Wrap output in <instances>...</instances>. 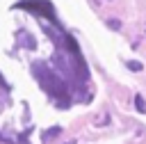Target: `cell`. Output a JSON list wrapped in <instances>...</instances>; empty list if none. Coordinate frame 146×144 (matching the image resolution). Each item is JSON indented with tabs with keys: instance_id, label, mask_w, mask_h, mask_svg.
I'll return each mask as SVG.
<instances>
[{
	"instance_id": "obj_5",
	"label": "cell",
	"mask_w": 146,
	"mask_h": 144,
	"mask_svg": "<svg viewBox=\"0 0 146 144\" xmlns=\"http://www.w3.org/2000/svg\"><path fill=\"white\" fill-rule=\"evenodd\" d=\"M105 25H107L110 30H114V32H119V30H121V21H116V18H107V21H105Z\"/></svg>"
},
{
	"instance_id": "obj_2",
	"label": "cell",
	"mask_w": 146,
	"mask_h": 144,
	"mask_svg": "<svg viewBox=\"0 0 146 144\" xmlns=\"http://www.w3.org/2000/svg\"><path fill=\"white\" fill-rule=\"evenodd\" d=\"M32 73H34V78L39 80V85H41V89L62 107V110H66L68 105H71V91H68V82L57 73V71H52L43 59H36V62H32Z\"/></svg>"
},
{
	"instance_id": "obj_1",
	"label": "cell",
	"mask_w": 146,
	"mask_h": 144,
	"mask_svg": "<svg viewBox=\"0 0 146 144\" xmlns=\"http://www.w3.org/2000/svg\"><path fill=\"white\" fill-rule=\"evenodd\" d=\"M41 27L50 34V39L55 41V55H52V64L57 66V73L73 87V89H80L82 82L89 80V69H87V62L75 43V39L57 23V25H48L46 21H41Z\"/></svg>"
},
{
	"instance_id": "obj_7",
	"label": "cell",
	"mask_w": 146,
	"mask_h": 144,
	"mask_svg": "<svg viewBox=\"0 0 146 144\" xmlns=\"http://www.w3.org/2000/svg\"><path fill=\"white\" fill-rule=\"evenodd\" d=\"M66 144H75V142H66Z\"/></svg>"
},
{
	"instance_id": "obj_4",
	"label": "cell",
	"mask_w": 146,
	"mask_h": 144,
	"mask_svg": "<svg viewBox=\"0 0 146 144\" xmlns=\"http://www.w3.org/2000/svg\"><path fill=\"white\" fill-rule=\"evenodd\" d=\"M135 107H137V112H146V101H144L141 94L135 96Z\"/></svg>"
},
{
	"instance_id": "obj_6",
	"label": "cell",
	"mask_w": 146,
	"mask_h": 144,
	"mask_svg": "<svg viewBox=\"0 0 146 144\" xmlns=\"http://www.w3.org/2000/svg\"><path fill=\"white\" fill-rule=\"evenodd\" d=\"M125 66H128L130 71H135V73H139V71L144 69V66H141V62H135V59H128V62H125Z\"/></svg>"
},
{
	"instance_id": "obj_3",
	"label": "cell",
	"mask_w": 146,
	"mask_h": 144,
	"mask_svg": "<svg viewBox=\"0 0 146 144\" xmlns=\"http://www.w3.org/2000/svg\"><path fill=\"white\" fill-rule=\"evenodd\" d=\"M59 133H62V128H59V126H52L50 130H46V133H43V142H48V139H52V137H57Z\"/></svg>"
}]
</instances>
